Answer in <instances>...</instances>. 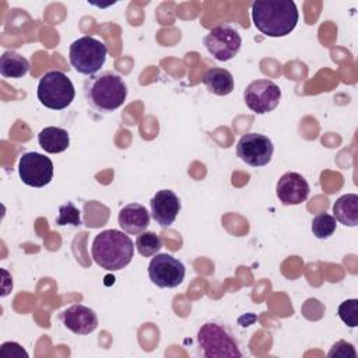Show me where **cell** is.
Listing matches in <instances>:
<instances>
[{"mask_svg":"<svg viewBox=\"0 0 358 358\" xmlns=\"http://www.w3.org/2000/svg\"><path fill=\"white\" fill-rule=\"evenodd\" d=\"M338 317L348 326L357 327L358 324V299H347L338 306Z\"/></svg>","mask_w":358,"mask_h":358,"instance_id":"603a6c76","label":"cell"},{"mask_svg":"<svg viewBox=\"0 0 358 358\" xmlns=\"http://www.w3.org/2000/svg\"><path fill=\"white\" fill-rule=\"evenodd\" d=\"M327 357L329 358H357V351L351 343L338 340L337 343L333 344Z\"/></svg>","mask_w":358,"mask_h":358,"instance_id":"cb8c5ba5","label":"cell"},{"mask_svg":"<svg viewBox=\"0 0 358 358\" xmlns=\"http://www.w3.org/2000/svg\"><path fill=\"white\" fill-rule=\"evenodd\" d=\"M91 255L99 267L108 271H117L131 262L134 243L124 231L105 229L95 235Z\"/></svg>","mask_w":358,"mask_h":358,"instance_id":"3957f363","label":"cell"},{"mask_svg":"<svg viewBox=\"0 0 358 358\" xmlns=\"http://www.w3.org/2000/svg\"><path fill=\"white\" fill-rule=\"evenodd\" d=\"M337 227L336 218L329 213H320L312 220V232L317 239L330 238Z\"/></svg>","mask_w":358,"mask_h":358,"instance_id":"44dd1931","label":"cell"},{"mask_svg":"<svg viewBox=\"0 0 358 358\" xmlns=\"http://www.w3.org/2000/svg\"><path fill=\"white\" fill-rule=\"evenodd\" d=\"M36 95L45 108L62 110L73 102L76 90L67 74L60 70H50L41 77Z\"/></svg>","mask_w":358,"mask_h":358,"instance_id":"277c9868","label":"cell"},{"mask_svg":"<svg viewBox=\"0 0 358 358\" xmlns=\"http://www.w3.org/2000/svg\"><path fill=\"white\" fill-rule=\"evenodd\" d=\"M63 326L74 334L85 336L92 333L98 327L96 313L85 305H71L60 313Z\"/></svg>","mask_w":358,"mask_h":358,"instance_id":"5bb4252c","label":"cell"},{"mask_svg":"<svg viewBox=\"0 0 358 358\" xmlns=\"http://www.w3.org/2000/svg\"><path fill=\"white\" fill-rule=\"evenodd\" d=\"M274 152L273 141L260 133H246L236 144V155L245 164L259 168L271 161Z\"/></svg>","mask_w":358,"mask_h":358,"instance_id":"8fae6325","label":"cell"},{"mask_svg":"<svg viewBox=\"0 0 358 358\" xmlns=\"http://www.w3.org/2000/svg\"><path fill=\"white\" fill-rule=\"evenodd\" d=\"M84 96L94 110L109 113L124 103L127 85L119 74L113 71H102L90 76L84 81Z\"/></svg>","mask_w":358,"mask_h":358,"instance_id":"7a4b0ae2","label":"cell"},{"mask_svg":"<svg viewBox=\"0 0 358 358\" xmlns=\"http://www.w3.org/2000/svg\"><path fill=\"white\" fill-rule=\"evenodd\" d=\"M203 84L207 90L220 96H225L234 91V77L232 74L221 67H211L208 69L201 78Z\"/></svg>","mask_w":358,"mask_h":358,"instance_id":"2e32d148","label":"cell"},{"mask_svg":"<svg viewBox=\"0 0 358 358\" xmlns=\"http://www.w3.org/2000/svg\"><path fill=\"white\" fill-rule=\"evenodd\" d=\"M39 145L49 154H60L69 148L70 136L67 130L62 127L49 126L39 131L38 134Z\"/></svg>","mask_w":358,"mask_h":358,"instance_id":"e0dca14e","label":"cell"},{"mask_svg":"<svg viewBox=\"0 0 358 358\" xmlns=\"http://www.w3.org/2000/svg\"><path fill=\"white\" fill-rule=\"evenodd\" d=\"M197 344L206 358L242 357L238 343L221 324L208 322L197 331Z\"/></svg>","mask_w":358,"mask_h":358,"instance_id":"8992f818","label":"cell"},{"mask_svg":"<svg viewBox=\"0 0 358 358\" xmlns=\"http://www.w3.org/2000/svg\"><path fill=\"white\" fill-rule=\"evenodd\" d=\"M333 217L345 227L358 225V196L347 193L338 197L333 204Z\"/></svg>","mask_w":358,"mask_h":358,"instance_id":"ac0fdd59","label":"cell"},{"mask_svg":"<svg viewBox=\"0 0 358 358\" xmlns=\"http://www.w3.org/2000/svg\"><path fill=\"white\" fill-rule=\"evenodd\" d=\"M28 352L14 341H7L1 344L0 358H28Z\"/></svg>","mask_w":358,"mask_h":358,"instance_id":"d4e9b609","label":"cell"},{"mask_svg":"<svg viewBox=\"0 0 358 358\" xmlns=\"http://www.w3.org/2000/svg\"><path fill=\"white\" fill-rule=\"evenodd\" d=\"M208 53L218 62L234 59L242 46L239 32L229 25H218L208 31L203 39Z\"/></svg>","mask_w":358,"mask_h":358,"instance_id":"52a82bcc","label":"cell"},{"mask_svg":"<svg viewBox=\"0 0 358 358\" xmlns=\"http://www.w3.org/2000/svg\"><path fill=\"white\" fill-rule=\"evenodd\" d=\"M18 175L27 186L43 187L53 178V162L43 154L24 152L18 161Z\"/></svg>","mask_w":358,"mask_h":358,"instance_id":"30bf717a","label":"cell"},{"mask_svg":"<svg viewBox=\"0 0 358 358\" xmlns=\"http://www.w3.org/2000/svg\"><path fill=\"white\" fill-rule=\"evenodd\" d=\"M298 18L292 0H257L252 4L253 25L266 36H287L295 29Z\"/></svg>","mask_w":358,"mask_h":358,"instance_id":"6da1fadb","label":"cell"},{"mask_svg":"<svg viewBox=\"0 0 358 358\" xmlns=\"http://www.w3.org/2000/svg\"><path fill=\"white\" fill-rule=\"evenodd\" d=\"M57 225H71V227H80L81 217L80 210L76 207L73 201H67L59 207V214L56 217Z\"/></svg>","mask_w":358,"mask_h":358,"instance_id":"7402d4cb","label":"cell"},{"mask_svg":"<svg viewBox=\"0 0 358 358\" xmlns=\"http://www.w3.org/2000/svg\"><path fill=\"white\" fill-rule=\"evenodd\" d=\"M309 192V183L298 172L284 173L275 185L277 197L284 206H298L303 203L308 199Z\"/></svg>","mask_w":358,"mask_h":358,"instance_id":"7c38bea8","label":"cell"},{"mask_svg":"<svg viewBox=\"0 0 358 358\" xmlns=\"http://www.w3.org/2000/svg\"><path fill=\"white\" fill-rule=\"evenodd\" d=\"M161 248H162V239L151 231L141 232L136 239V249L144 257H151L157 255Z\"/></svg>","mask_w":358,"mask_h":358,"instance_id":"ffe728a7","label":"cell"},{"mask_svg":"<svg viewBox=\"0 0 358 358\" xmlns=\"http://www.w3.org/2000/svg\"><path fill=\"white\" fill-rule=\"evenodd\" d=\"M150 207L155 222L162 228H168L175 222L180 211V200L172 190L162 189L152 196Z\"/></svg>","mask_w":358,"mask_h":358,"instance_id":"4fadbf2b","label":"cell"},{"mask_svg":"<svg viewBox=\"0 0 358 358\" xmlns=\"http://www.w3.org/2000/svg\"><path fill=\"white\" fill-rule=\"evenodd\" d=\"M108 48L94 36H81L70 45L69 59L74 70L84 76L96 74L105 64Z\"/></svg>","mask_w":358,"mask_h":358,"instance_id":"5b68a950","label":"cell"},{"mask_svg":"<svg viewBox=\"0 0 358 358\" xmlns=\"http://www.w3.org/2000/svg\"><path fill=\"white\" fill-rule=\"evenodd\" d=\"M185 264L168 253H157L148 264V277L159 288H175L185 280Z\"/></svg>","mask_w":358,"mask_h":358,"instance_id":"ba28073f","label":"cell"},{"mask_svg":"<svg viewBox=\"0 0 358 358\" xmlns=\"http://www.w3.org/2000/svg\"><path fill=\"white\" fill-rule=\"evenodd\" d=\"M243 99L250 110L257 115H264L278 106L281 99V90L271 80H255L243 91Z\"/></svg>","mask_w":358,"mask_h":358,"instance_id":"9c48e42d","label":"cell"},{"mask_svg":"<svg viewBox=\"0 0 358 358\" xmlns=\"http://www.w3.org/2000/svg\"><path fill=\"white\" fill-rule=\"evenodd\" d=\"M29 70V62L15 50H7L0 57V74L6 78H21Z\"/></svg>","mask_w":358,"mask_h":358,"instance_id":"d6986e66","label":"cell"},{"mask_svg":"<svg viewBox=\"0 0 358 358\" xmlns=\"http://www.w3.org/2000/svg\"><path fill=\"white\" fill-rule=\"evenodd\" d=\"M117 222L126 234L138 235L150 225V213L143 204L130 203L119 211Z\"/></svg>","mask_w":358,"mask_h":358,"instance_id":"9a60e30c","label":"cell"}]
</instances>
